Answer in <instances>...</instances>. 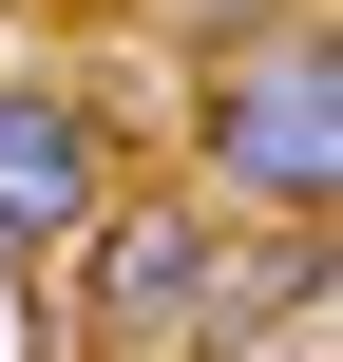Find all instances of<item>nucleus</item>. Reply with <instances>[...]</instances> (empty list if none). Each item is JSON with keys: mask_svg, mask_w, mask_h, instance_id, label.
I'll return each mask as SVG.
<instances>
[{"mask_svg": "<svg viewBox=\"0 0 343 362\" xmlns=\"http://www.w3.org/2000/svg\"><path fill=\"white\" fill-rule=\"evenodd\" d=\"M191 172H210V210H248V229H325L343 210V38L306 0L248 19V38H210V76H191Z\"/></svg>", "mask_w": 343, "mask_h": 362, "instance_id": "nucleus-1", "label": "nucleus"}, {"mask_svg": "<svg viewBox=\"0 0 343 362\" xmlns=\"http://www.w3.org/2000/svg\"><path fill=\"white\" fill-rule=\"evenodd\" d=\"M229 267H248V210L115 172V210L76 229V344L95 362H191V325L229 305Z\"/></svg>", "mask_w": 343, "mask_h": 362, "instance_id": "nucleus-2", "label": "nucleus"}, {"mask_svg": "<svg viewBox=\"0 0 343 362\" xmlns=\"http://www.w3.org/2000/svg\"><path fill=\"white\" fill-rule=\"evenodd\" d=\"M95 210H115V115H95L76 76H0V248L57 267Z\"/></svg>", "mask_w": 343, "mask_h": 362, "instance_id": "nucleus-3", "label": "nucleus"}, {"mask_svg": "<svg viewBox=\"0 0 343 362\" xmlns=\"http://www.w3.org/2000/svg\"><path fill=\"white\" fill-rule=\"evenodd\" d=\"M172 19H191V38H248V19H286V0H172Z\"/></svg>", "mask_w": 343, "mask_h": 362, "instance_id": "nucleus-4", "label": "nucleus"}]
</instances>
